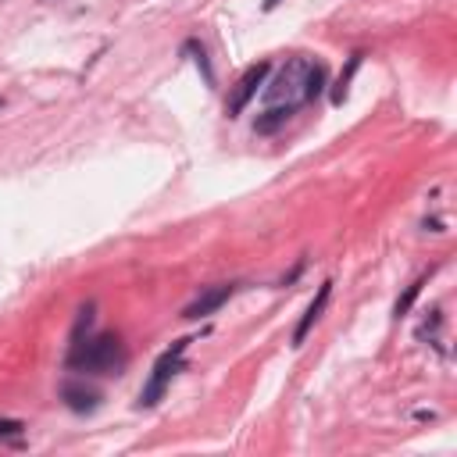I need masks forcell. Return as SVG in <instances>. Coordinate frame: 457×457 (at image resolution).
I'll return each instance as SVG.
<instances>
[{
  "label": "cell",
  "mask_w": 457,
  "mask_h": 457,
  "mask_svg": "<svg viewBox=\"0 0 457 457\" xmlns=\"http://www.w3.org/2000/svg\"><path fill=\"white\" fill-rule=\"evenodd\" d=\"M125 364V346L114 332H89L79 343H68L64 368L68 371H86V375H118Z\"/></svg>",
  "instance_id": "obj_1"
},
{
  "label": "cell",
  "mask_w": 457,
  "mask_h": 457,
  "mask_svg": "<svg viewBox=\"0 0 457 457\" xmlns=\"http://www.w3.org/2000/svg\"><path fill=\"white\" fill-rule=\"evenodd\" d=\"M193 339H175L157 361H154V371H150V378H146V386L139 389V400H136V407H154L161 396H164V389H168V382L182 371V353H186V346H189Z\"/></svg>",
  "instance_id": "obj_2"
},
{
  "label": "cell",
  "mask_w": 457,
  "mask_h": 457,
  "mask_svg": "<svg viewBox=\"0 0 457 457\" xmlns=\"http://www.w3.org/2000/svg\"><path fill=\"white\" fill-rule=\"evenodd\" d=\"M307 64H311V61L293 57L271 82H264L268 104H293V107H300V104H303V75H307Z\"/></svg>",
  "instance_id": "obj_3"
},
{
  "label": "cell",
  "mask_w": 457,
  "mask_h": 457,
  "mask_svg": "<svg viewBox=\"0 0 457 457\" xmlns=\"http://www.w3.org/2000/svg\"><path fill=\"white\" fill-rule=\"evenodd\" d=\"M268 75H271V64H268V61H257V64H250V68L243 71V79L236 82V89H232V96H228V104H225L228 118H239V114L246 111V104L257 96V89L268 82Z\"/></svg>",
  "instance_id": "obj_4"
},
{
  "label": "cell",
  "mask_w": 457,
  "mask_h": 457,
  "mask_svg": "<svg viewBox=\"0 0 457 457\" xmlns=\"http://www.w3.org/2000/svg\"><path fill=\"white\" fill-rule=\"evenodd\" d=\"M236 293V282H218V286H207L196 300H189L186 307H182V318L186 321H196V318H207V314H214L228 296Z\"/></svg>",
  "instance_id": "obj_5"
},
{
  "label": "cell",
  "mask_w": 457,
  "mask_h": 457,
  "mask_svg": "<svg viewBox=\"0 0 457 457\" xmlns=\"http://www.w3.org/2000/svg\"><path fill=\"white\" fill-rule=\"evenodd\" d=\"M328 296H332V282L325 278L321 286H318V293H314V300L307 303V311H303V318L296 321V328H293V346H303V339H307V332L314 328V321L321 318V311H325V303H328Z\"/></svg>",
  "instance_id": "obj_6"
},
{
  "label": "cell",
  "mask_w": 457,
  "mask_h": 457,
  "mask_svg": "<svg viewBox=\"0 0 457 457\" xmlns=\"http://www.w3.org/2000/svg\"><path fill=\"white\" fill-rule=\"evenodd\" d=\"M61 400L75 411V414H93L100 407V389L82 386V382H64L61 386Z\"/></svg>",
  "instance_id": "obj_7"
},
{
  "label": "cell",
  "mask_w": 457,
  "mask_h": 457,
  "mask_svg": "<svg viewBox=\"0 0 457 457\" xmlns=\"http://www.w3.org/2000/svg\"><path fill=\"white\" fill-rule=\"evenodd\" d=\"M293 114H296V107H293V104H271L264 114H257L253 132H257V136H271V132H275V129H282Z\"/></svg>",
  "instance_id": "obj_8"
},
{
  "label": "cell",
  "mask_w": 457,
  "mask_h": 457,
  "mask_svg": "<svg viewBox=\"0 0 457 457\" xmlns=\"http://www.w3.org/2000/svg\"><path fill=\"white\" fill-rule=\"evenodd\" d=\"M321 89H325V64L311 61V64H307V75H303V104H307V100H318Z\"/></svg>",
  "instance_id": "obj_9"
},
{
  "label": "cell",
  "mask_w": 457,
  "mask_h": 457,
  "mask_svg": "<svg viewBox=\"0 0 457 457\" xmlns=\"http://www.w3.org/2000/svg\"><path fill=\"white\" fill-rule=\"evenodd\" d=\"M361 57H364V54H350V61H346V71H339V79H336V86H332V104H336V107L346 100V89H350V79H353V71L361 68Z\"/></svg>",
  "instance_id": "obj_10"
},
{
  "label": "cell",
  "mask_w": 457,
  "mask_h": 457,
  "mask_svg": "<svg viewBox=\"0 0 457 457\" xmlns=\"http://www.w3.org/2000/svg\"><path fill=\"white\" fill-rule=\"evenodd\" d=\"M425 282H428V271H425V275H418V278H414V282L403 289V296H396V303H393V318H396V321H400V318L411 311V303L418 300V293L425 289Z\"/></svg>",
  "instance_id": "obj_11"
},
{
  "label": "cell",
  "mask_w": 457,
  "mask_h": 457,
  "mask_svg": "<svg viewBox=\"0 0 457 457\" xmlns=\"http://www.w3.org/2000/svg\"><path fill=\"white\" fill-rule=\"evenodd\" d=\"M93 311H96V303H82V307H79L68 343H79V339H86V336H89V328H93Z\"/></svg>",
  "instance_id": "obj_12"
},
{
  "label": "cell",
  "mask_w": 457,
  "mask_h": 457,
  "mask_svg": "<svg viewBox=\"0 0 457 457\" xmlns=\"http://www.w3.org/2000/svg\"><path fill=\"white\" fill-rule=\"evenodd\" d=\"M21 428H25L21 421H7V418L0 421V436H21Z\"/></svg>",
  "instance_id": "obj_13"
},
{
  "label": "cell",
  "mask_w": 457,
  "mask_h": 457,
  "mask_svg": "<svg viewBox=\"0 0 457 457\" xmlns=\"http://www.w3.org/2000/svg\"><path fill=\"white\" fill-rule=\"evenodd\" d=\"M278 4H282V0H264V11H275Z\"/></svg>",
  "instance_id": "obj_14"
},
{
  "label": "cell",
  "mask_w": 457,
  "mask_h": 457,
  "mask_svg": "<svg viewBox=\"0 0 457 457\" xmlns=\"http://www.w3.org/2000/svg\"><path fill=\"white\" fill-rule=\"evenodd\" d=\"M0 107H4V100H0Z\"/></svg>",
  "instance_id": "obj_15"
}]
</instances>
